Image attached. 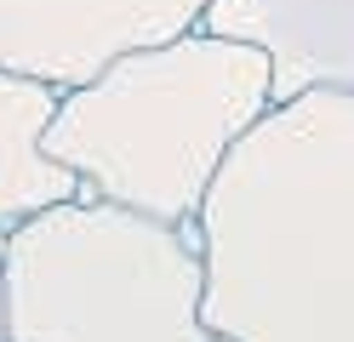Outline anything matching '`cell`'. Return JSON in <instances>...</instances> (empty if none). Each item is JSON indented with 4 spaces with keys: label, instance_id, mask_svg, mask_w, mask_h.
I'll list each match as a JSON object with an SVG mask.
<instances>
[{
    "label": "cell",
    "instance_id": "1",
    "mask_svg": "<svg viewBox=\"0 0 354 342\" xmlns=\"http://www.w3.org/2000/svg\"><path fill=\"white\" fill-rule=\"evenodd\" d=\"M194 228L217 342H354V91L269 103Z\"/></svg>",
    "mask_w": 354,
    "mask_h": 342
},
{
    "label": "cell",
    "instance_id": "2",
    "mask_svg": "<svg viewBox=\"0 0 354 342\" xmlns=\"http://www.w3.org/2000/svg\"><path fill=\"white\" fill-rule=\"evenodd\" d=\"M274 103V68L252 40L183 29L115 57L57 91L46 154L80 177V194L194 222L229 149Z\"/></svg>",
    "mask_w": 354,
    "mask_h": 342
},
{
    "label": "cell",
    "instance_id": "3",
    "mask_svg": "<svg viewBox=\"0 0 354 342\" xmlns=\"http://www.w3.org/2000/svg\"><path fill=\"white\" fill-rule=\"evenodd\" d=\"M6 342H217L201 228L75 194L0 234Z\"/></svg>",
    "mask_w": 354,
    "mask_h": 342
},
{
    "label": "cell",
    "instance_id": "4",
    "mask_svg": "<svg viewBox=\"0 0 354 342\" xmlns=\"http://www.w3.org/2000/svg\"><path fill=\"white\" fill-rule=\"evenodd\" d=\"M212 0H0V63L57 91L194 29Z\"/></svg>",
    "mask_w": 354,
    "mask_h": 342
},
{
    "label": "cell",
    "instance_id": "5",
    "mask_svg": "<svg viewBox=\"0 0 354 342\" xmlns=\"http://www.w3.org/2000/svg\"><path fill=\"white\" fill-rule=\"evenodd\" d=\"M201 29L252 40L274 68V103L297 91H354V0H212Z\"/></svg>",
    "mask_w": 354,
    "mask_h": 342
},
{
    "label": "cell",
    "instance_id": "6",
    "mask_svg": "<svg viewBox=\"0 0 354 342\" xmlns=\"http://www.w3.org/2000/svg\"><path fill=\"white\" fill-rule=\"evenodd\" d=\"M52 114H57V86L0 63V234L80 194V177L46 154Z\"/></svg>",
    "mask_w": 354,
    "mask_h": 342
},
{
    "label": "cell",
    "instance_id": "7",
    "mask_svg": "<svg viewBox=\"0 0 354 342\" xmlns=\"http://www.w3.org/2000/svg\"><path fill=\"white\" fill-rule=\"evenodd\" d=\"M0 342H6V263H0Z\"/></svg>",
    "mask_w": 354,
    "mask_h": 342
}]
</instances>
